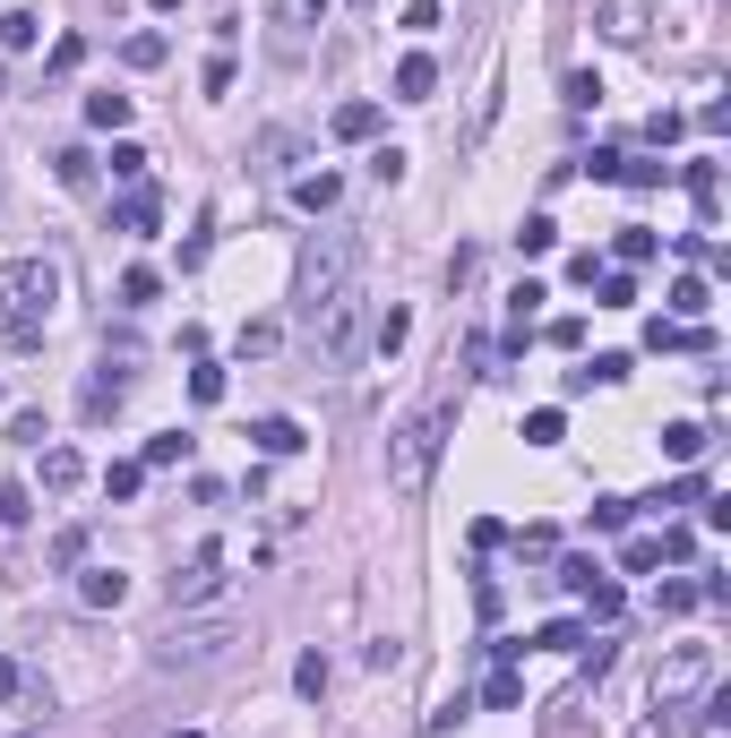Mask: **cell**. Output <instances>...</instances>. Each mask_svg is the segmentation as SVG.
I'll return each mask as SVG.
<instances>
[{"label": "cell", "instance_id": "obj_1", "mask_svg": "<svg viewBox=\"0 0 731 738\" xmlns=\"http://www.w3.org/2000/svg\"><path fill=\"white\" fill-rule=\"evenodd\" d=\"M448 429H457V395H431L413 421H397V429H388V489H397V498H422V489H431Z\"/></svg>", "mask_w": 731, "mask_h": 738}, {"label": "cell", "instance_id": "obj_2", "mask_svg": "<svg viewBox=\"0 0 731 738\" xmlns=\"http://www.w3.org/2000/svg\"><path fill=\"white\" fill-rule=\"evenodd\" d=\"M52 301H61V266L52 257H9L0 266V335L27 344L34 326L52 319Z\"/></svg>", "mask_w": 731, "mask_h": 738}, {"label": "cell", "instance_id": "obj_3", "mask_svg": "<svg viewBox=\"0 0 731 738\" xmlns=\"http://www.w3.org/2000/svg\"><path fill=\"white\" fill-rule=\"evenodd\" d=\"M241 653V627L233 618H181L156 636V670H224Z\"/></svg>", "mask_w": 731, "mask_h": 738}, {"label": "cell", "instance_id": "obj_4", "mask_svg": "<svg viewBox=\"0 0 731 738\" xmlns=\"http://www.w3.org/2000/svg\"><path fill=\"white\" fill-rule=\"evenodd\" d=\"M353 266H362V232H319L310 250H301V319L319 310V301H336V292L353 284Z\"/></svg>", "mask_w": 731, "mask_h": 738}, {"label": "cell", "instance_id": "obj_5", "mask_svg": "<svg viewBox=\"0 0 731 738\" xmlns=\"http://www.w3.org/2000/svg\"><path fill=\"white\" fill-rule=\"evenodd\" d=\"M301 326H310V344H319V370H344V361L362 353V292L344 284L336 301H319Z\"/></svg>", "mask_w": 731, "mask_h": 738}, {"label": "cell", "instance_id": "obj_6", "mask_svg": "<svg viewBox=\"0 0 731 738\" xmlns=\"http://www.w3.org/2000/svg\"><path fill=\"white\" fill-rule=\"evenodd\" d=\"M714 644H680L663 670H654V712H689V705H705V687H714Z\"/></svg>", "mask_w": 731, "mask_h": 738}, {"label": "cell", "instance_id": "obj_7", "mask_svg": "<svg viewBox=\"0 0 731 738\" xmlns=\"http://www.w3.org/2000/svg\"><path fill=\"white\" fill-rule=\"evenodd\" d=\"M216 584H224V542H199V549H190V567H172V610L207 601Z\"/></svg>", "mask_w": 731, "mask_h": 738}, {"label": "cell", "instance_id": "obj_8", "mask_svg": "<svg viewBox=\"0 0 731 738\" xmlns=\"http://www.w3.org/2000/svg\"><path fill=\"white\" fill-rule=\"evenodd\" d=\"M560 584H568V593H577V601H585L594 618H620V584L602 576L594 558H568V567H560Z\"/></svg>", "mask_w": 731, "mask_h": 738}, {"label": "cell", "instance_id": "obj_9", "mask_svg": "<svg viewBox=\"0 0 731 738\" xmlns=\"http://www.w3.org/2000/svg\"><path fill=\"white\" fill-rule=\"evenodd\" d=\"M121 601H130V576L121 567H87L78 576V610H121Z\"/></svg>", "mask_w": 731, "mask_h": 738}, {"label": "cell", "instance_id": "obj_10", "mask_svg": "<svg viewBox=\"0 0 731 738\" xmlns=\"http://www.w3.org/2000/svg\"><path fill=\"white\" fill-rule=\"evenodd\" d=\"M431 87H439V61L431 52H404L397 61V103H431Z\"/></svg>", "mask_w": 731, "mask_h": 738}, {"label": "cell", "instance_id": "obj_11", "mask_svg": "<svg viewBox=\"0 0 731 738\" xmlns=\"http://www.w3.org/2000/svg\"><path fill=\"white\" fill-rule=\"evenodd\" d=\"M250 438H259V455H301V421L293 413H259Z\"/></svg>", "mask_w": 731, "mask_h": 738}, {"label": "cell", "instance_id": "obj_12", "mask_svg": "<svg viewBox=\"0 0 731 738\" xmlns=\"http://www.w3.org/2000/svg\"><path fill=\"white\" fill-rule=\"evenodd\" d=\"M43 43V18L34 9H0V52H34Z\"/></svg>", "mask_w": 731, "mask_h": 738}, {"label": "cell", "instance_id": "obj_13", "mask_svg": "<svg viewBox=\"0 0 731 738\" xmlns=\"http://www.w3.org/2000/svg\"><path fill=\"white\" fill-rule=\"evenodd\" d=\"M705 310H714V284H705V275H680V284H671V319H689V326H698Z\"/></svg>", "mask_w": 731, "mask_h": 738}, {"label": "cell", "instance_id": "obj_14", "mask_svg": "<svg viewBox=\"0 0 731 738\" xmlns=\"http://www.w3.org/2000/svg\"><path fill=\"white\" fill-rule=\"evenodd\" d=\"M705 447H714V438H705V421H671V429H663V455H671V464H698Z\"/></svg>", "mask_w": 731, "mask_h": 738}, {"label": "cell", "instance_id": "obj_15", "mask_svg": "<svg viewBox=\"0 0 731 738\" xmlns=\"http://www.w3.org/2000/svg\"><path fill=\"white\" fill-rule=\"evenodd\" d=\"M87 482V455L78 447H43V489H78Z\"/></svg>", "mask_w": 731, "mask_h": 738}, {"label": "cell", "instance_id": "obj_16", "mask_svg": "<svg viewBox=\"0 0 731 738\" xmlns=\"http://www.w3.org/2000/svg\"><path fill=\"white\" fill-rule=\"evenodd\" d=\"M156 215H164V198H156L147 181H138V190L121 198V232H156Z\"/></svg>", "mask_w": 731, "mask_h": 738}, {"label": "cell", "instance_id": "obj_17", "mask_svg": "<svg viewBox=\"0 0 731 738\" xmlns=\"http://www.w3.org/2000/svg\"><path fill=\"white\" fill-rule=\"evenodd\" d=\"M52 181H61V190H87V181H96V155H87V146H61V155H52Z\"/></svg>", "mask_w": 731, "mask_h": 738}, {"label": "cell", "instance_id": "obj_18", "mask_svg": "<svg viewBox=\"0 0 731 738\" xmlns=\"http://www.w3.org/2000/svg\"><path fill=\"white\" fill-rule=\"evenodd\" d=\"M156 292H164V275H156V266H130V275H121V310H147Z\"/></svg>", "mask_w": 731, "mask_h": 738}, {"label": "cell", "instance_id": "obj_19", "mask_svg": "<svg viewBox=\"0 0 731 738\" xmlns=\"http://www.w3.org/2000/svg\"><path fill=\"white\" fill-rule=\"evenodd\" d=\"M293 206L328 215V206H336V172H310V181H293Z\"/></svg>", "mask_w": 731, "mask_h": 738}, {"label": "cell", "instance_id": "obj_20", "mask_svg": "<svg viewBox=\"0 0 731 738\" xmlns=\"http://www.w3.org/2000/svg\"><path fill=\"white\" fill-rule=\"evenodd\" d=\"M121 395H130L121 378H87V421H112V413H121Z\"/></svg>", "mask_w": 731, "mask_h": 738}, {"label": "cell", "instance_id": "obj_21", "mask_svg": "<svg viewBox=\"0 0 731 738\" xmlns=\"http://www.w3.org/2000/svg\"><path fill=\"white\" fill-rule=\"evenodd\" d=\"M379 129V103H336V138H370Z\"/></svg>", "mask_w": 731, "mask_h": 738}, {"label": "cell", "instance_id": "obj_22", "mask_svg": "<svg viewBox=\"0 0 731 738\" xmlns=\"http://www.w3.org/2000/svg\"><path fill=\"white\" fill-rule=\"evenodd\" d=\"M147 464H156V473H164V464H190V438H181V429H156V438H147Z\"/></svg>", "mask_w": 731, "mask_h": 738}, {"label": "cell", "instance_id": "obj_23", "mask_svg": "<svg viewBox=\"0 0 731 738\" xmlns=\"http://www.w3.org/2000/svg\"><path fill=\"white\" fill-rule=\"evenodd\" d=\"M27 515H34L27 482H0V524H9V533H27Z\"/></svg>", "mask_w": 731, "mask_h": 738}, {"label": "cell", "instance_id": "obj_24", "mask_svg": "<svg viewBox=\"0 0 731 738\" xmlns=\"http://www.w3.org/2000/svg\"><path fill=\"white\" fill-rule=\"evenodd\" d=\"M568 438V421L551 413V404H542V413H525V447H560Z\"/></svg>", "mask_w": 731, "mask_h": 738}, {"label": "cell", "instance_id": "obj_25", "mask_svg": "<svg viewBox=\"0 0 731 738\" xmlns=\"http://www.w3.org/2000/svg\"><path fill=\"white\" fill-rule=\"evenodd\" d=\"M533 644H542V653H585V627H577V618H551Z\"/></svg>", "mask_w": 731, "mask_h": 738}, {"label": "cell", "instance_id": "obj_26", "mask_svg": "<svg viewBox=\"0 0 731 738\" xmlns=\"http://www.w3.org/2000/svg\"><path fill=\"white\" fill-rule=\"evenodd\" d=\"M517 250H525V257L560 250V224H551V215H525V232H517Z\"/></svg>", "mask_w": 731, "mask_h": 738}, {"label": "cell", "instance_id": "obj_27", "mask_svg": "<svg viewBox=\"0 0 731 738\" xmlns=\"http://www.w3.org/2000/svg\"><path fill=\"white\" fill-rule=\"evenodd\" d=\"M611 250H620V266H645V257H654V232H645V224H620Z\"/></svg>", "mask_w": 731, "mask_h": 738}, {"label": "cell", "instance_id": "obj_28", "mask_svg": "<svg viewBox=\"0 0 731 738\" xmlns=\"http://www.w3.org/2000/svg\"><path fill=\"white\" fill-rule=\"evenodd\" d=\"M87 121L96 129H130V95H87Z\"/></svg>", "mask_w": 731, "mask_h": 738}, {"label": "cell", "instance_id": "obj_29", "mask_svg": "<svg viewBox=\"0 0 731 738\" xmlns=\"http://www.w3.org/2000/svg\"><path fill=\"white\" fill-rule=\"evenodd\" d=\"M620 567H629V576H654V567H663V549H654V533H637V542L620 549Z\"/></svg>", "mask_w": 731, "mask_h": 738}, {"label": "cell", "instance_id": "obj_30", "mask_svg": "<svg viewBox=\"0 0 731 738\" xmlns=\"http://www.w3.org/2000/svg\"><path fill=\"white\" fill-rule=\"evenodd\" d=\"M121 61H130V69H164V34H130Z\"/></svg>", "mask_w": 731, "mask_h": 738}, {"label": "cell", "instance_id": "obj_31", "mask_svg": "<svg viewBox=\"0 0 731 738\" xmlns=\"http://www.w3.org/2000/svg\"><path fill=\"white\" fill-rule=\"evenodd\" d=\"M698 610V584H663V593H654V618H689Z\"/></svg>", "mask_w": 731, "mask_h": 738}, {"label": "cell", "instance_id": "obj_32", "mask_svg": "<svg viewBox=\"0 0 731 738\" xmlns=\"http://www.w3.org/2000/svg\"><path fill=\"white\" fill-rule=\"evenodd\" d=\"M190 404H224V370H216V361L190 370Z\"/></svg>", "mask_w": 731, "mask_h": 738}, {"label": "cell", "instance_id": "obj_33", "mask_svg": "<svg viewBox=\"0 0 731 738\" xmlns=\"http://www.w3.org/2000/svg\"><path fill=\"white\" fill-rule=\"evenodd\" d=\"M233 353H241V361H267V353H276V326H267V319H259V326H241Z\"/></svg>", "mask_w": 731, "mask_h": 738}, {"label": "cell", "instance_id": "obj_34", "mask_svg": "<svg viewBox=\"0 0 731 738\" xmlns=\"http://www.w3.org/2000/svg\"><path fill=\"white\" fill-rule=\"evenodd\" d=\"M637 498H594V533H629Z\"/></svg>", "mask_w": 731, "mask_h": 738}, {"label": "cell", "instance_id": "obj_35", "mask_svg": "<svg viewBox=\"0 0 731 738\" xmlns=\"http://www.w3.org/2000/svg\"><path fill=\"white\" fill-rule=\"evenodd\" d=\"M663 172H671V163H637V155H620V181H629V190H663Z\"/></svg>", "mask_w": 731, "mask_h": 738}, {"label": "cell", "instance_id": "obj_36", "mask_svg": "<svg viewBox=\"0 0 731 738\" xmlns=\"http://www.w3.org/2000/svg\"><path fill=\"white\" fill-rule=\"evenodd\" d=\"M517 696H525V678H517V670H499L491 687H482V705H491V712H508V705H517Z\"/></svg>", "mask_w": 731, "mask_h": 738}, {"label": "cell", "instance_id": "obj_37", "mask_svg": "<svg viewBox=\"0 0 731 738\" xmlns=\"http://www.w3.org/2000/svg\"><path fill=\"white\" fill-rule=\"evenodd\" d=\"M689 198H698V215L714 224V163H689Z\"/></svg>", "mask_w": 731, "mask_h": 738}, {"label": "cell", "instance_id": "obj_38", "mask_svg": "<svg viewBox=\"0 0 731 738\" xmlns=\"http://www.w3.org/2000/svg\"><path fill=\"white\" fill-rule=\"evenodd\" d=\"M103 489H112V498H138V489H147V464H112V473H103Z\"/></svg>", "mask_w": 731, "mask_h": 738}, {"label": "cell", "instance_id": "obj_39", "mask_svg": "<svg viewBox=\"0 0 731 738\" xmlns=\"http://www.w3.org/2000/svg\"><path fill=\"white\" fill-rule=\"evenodd\" d=\"M276 18H284V27H319V18H328V0H276Z\"/></svg>", "mask_w": 731, "mask_h": 738}, {"label": "cell", "instance_id": "obj_40", "mask_svg": "<svg viewBox=\"0 0 731 738\" xmlns=\"http://www.w3.org/2000/svg\"><path fill=\"white\" fill-rule=\"evenodd\" d=\"M629 370H637L629 353H594V370H585V378H594V386H620V378H629Z\"/></svg>", "mask_w": 731, "mask_h": 738}, {"label": "cell", "instance_id": "obj_41", "mask_svg": "<svg viewBox=\"0 0 731 738\" xmlns=\"http://www.w3.org/2000/svg\"><path fill=\"white\" fill-rule=\"evenodd\" d=\"M568 103H577V112H594V103H602V78H594V69H577V78H568Z\"/></svg>", "mask_w": 731, "mask_h": 738}, {"label": "cell", "instance_id": "obj_42", "mask_svg": "<svg viewBox=\"0 0 731 738\" xmlns=\"http://www.w3.org/2000/svg\"><path fill=\"white\" fill-rule=\"evenodd\" d=\"M293 687H301V696H319V687H328V661H319V653H301V661H293Z\"/></svg>", "mask_w": 731, "mask_h": 738}, {"label": "cell", "instance_id": "obj_43", "mask_svg": "<svg viewBox=\"0 0 731 738\" xmlns=\"http://www.w3.org/2000/svg\"><path fill=\"white\" fill-rule=\"evenodd\" d=\"M602 310H637V275H602Z\"/></svg>", "mask_w": 731, "mask_h": 738}, {"label": "cell", "instance_id": "obj_44", "mask_svg": "<svg viewBox=\"0 0 731 738\" xmlns=\"http://www.w3.org/2000/svg\"><path fill=\"white\" fill-rule=\"evenodd\" d=\"M9 438H18V447H43L52 429H43V413H9Z\"/></svg>", "mask_w": 731, "mask_h": 738}, {"label": "cell", "instance_id": "obj_45", "mask_svg": "<svg viewBox=\"0 0 731 738\" xmlns=\"http://www.w3.org/2000/svg\"><path fill=\"white\" fill-rule=\"evenodd\" d=\"M78 558H87V524H69L61 542H52V567H78Z\"/></svg>", "mask_w": 731, "mask_h": 738}, {"label": "cell", "instance_id": "obj_46", "mask_svg": "<svg viewBox=\"0 0 731 738\" xmlns=\"http://www.w3.org/2000/svg\"><path fill=\"white\" fill-rule=\"evenodd\" d=\"M654 549H663L671 567H680V558H698V533H680V524H671V533H654Z\"/></svg>", "mask_w": 731, "mask_h": 738}, {"label": "cell", "instance_id": "obj_47", "mask_svg": "<svg viewBox=\"0 0 731 738\" xmlns=\"http://www.w3.org/2000/svg\"><path fill=\"white\" fill-rule=\"evenodd\" d=\"M404 335H413V319H404V310H388V319H379V353H397Z\"/></svg>", "mask_w": 731, "mask_h": 738}, {"label": "cell", "instance_id": "obj_48", "mask_svg": "<svg viewBox=\"0 0 731 738\" xmlns=\"http://www.w3.org/2000/svg\"><path fill=\"white\" fill-rule=\"evenodd\" d=\"M499 95H508V87H499V78H491V87H482V103H473V138H482V129L499 121Z\"/></svg>", "mask_w": 731, "mask_h": 738}, {"label": "cell", "instance_id": "obj_49", "mask_svg": "<svg viewBox=\"0 0 731 738\" xmlns=\"http://www.w3.org/2000/svg\"><path fill=\"white\" fill-rule=\"evenodd\" d=\"M404 27H413V34H431V27H439V0H404Z\"/></svg>", "mask_w": 731, "mask_h": 738}, {"label": "cell", "instance_id": "obj_50", "mask_svg": "<svg viewBox=\"0 0 731 738\" xmlns=\"http://www.w3.org/2000/svg\"><path fill=\"white\" fill-rule=\"evenodd\" d=\"M18 687H27V678H18V661H9V653H0V705H9V696H18Z\"/></svg>", "mask_w": 731, "mask_h": 738}, {"label": "cell", "instance_id": "obj_51", "mask_svg": "<svg viewBox=\"0 0 731 738\" xmlns=\"http://www.w3.org/2000/svg\"><path fill=\"white\" fill-rule=\"evenodd\" d=\"M147 9H156V18H172V9H181V0H147Z\"/></svg>", "mask_w": 731, "mask_h": 738}, {"label": "cell", "instance_id": "obj_52", "mask_svg": "<svg viewBox=\"0 0 731 738\" xmlns=\"http://www.w3.org/2000/svg\"><path fill=\"white\" fill-rule=\"evenodd\" d=\"M353 9H370V0H353Z\"/></svg>", "mask_w": 731, "mask_h": 738}, {"label": "cell", "instance_id": "obj_53", "mask_svg": "<svg viewBox=\"0 0 731 738\" xmlns=\"http://www.w3.org/2000/svg\"><path fill=\"white\" fill-rule=\"evenodd\" d=\"M172 738H190V730H172Z\"/></svg>", "mask_w": 731, "mask_h": 738}]
</instances>
